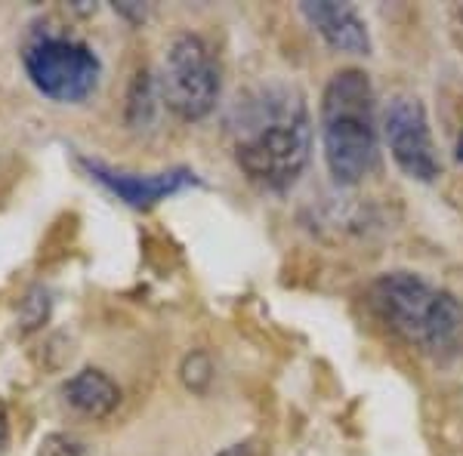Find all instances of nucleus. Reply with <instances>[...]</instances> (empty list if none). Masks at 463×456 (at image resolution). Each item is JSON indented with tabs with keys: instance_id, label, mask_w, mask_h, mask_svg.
Listing matches in <instances>:
<instances>
[{
	"instance_id": "6e6552de",
	"label": "nucleus",
	"mask_w": 463,
	"mask_h": 456,
	"mask_svg": "<svg viewBox=\"0 0 463 456\" xmlns=\"http://www.w3.org/2000/svg\"><path fill=\"white\" fill-rule=\"evenodd\" d=\"M300 13H303V19L325 37V43L331 50L349 53V56H371L368 25L358 16L355 6L318 0V4H300Z\"/></svg>"
},
{
	"instance_id": "39448f33",
	"label": "nucleus",
	"mask_w": 463,
	"mask_h": 456,
	"mask_svg": "<svg viewBox=\"0 0 463 456\" xmlns=\"http://www.w3.org/2000/svg\"><path fill=\"white\" fill-rule=\"evenodd\" d=\"M25 71L47 99L84 102L99 84L102 65L87 43L69 37H41L28 43Z\"/></svg>"
},
{
	"instance_id": "1a4fd4ad",
	"label": "nucleus",
	"mask_w": 463,
	"mask_h": 456,
	"mask_svg": "<svg viewBox=\"0 0 463 456\" xmlns=\"http://www.w3.org/2000/svg\"><path fill=\"white\" fill-rule=\"evenodd\" d=\"M65 401L71 404L74 410H80L84 416H93V420H102L111 410L121 404V388L115 386V379L102 370H80L65 383Z\"/></svg>"
},
{
	"instance_id": "9b49d317",
	"label": "nucleus",
	"mask_w": 463,
	"mask_h": 456,
	"mask_svg": "<svg viewBox=\"0 0 463 456\" xmlns=\"http://www.w3.org/2000/svg\"><path fill=\"white\" fill-rule=\"evenodd\" d=\"M37 456H84V451H80V444L74 438L53 432V435H47V438L41 441V447H37Z\"/></svg>"
},
{
	"instance_id": "f257e3e1",
	"label": "nucleus",
	"mask_w": 463,
	"mask_h": 456,
	"mask_svg": "<svg viewBox=\"0 0 463 456\" xmlns=\"http://www.w3.org/2000/svg\"><path fill=\"white\" fill-rule=\"evenodd\" d=\"M235 161L263 189L285 191L312 154V117L306 96L285 80L250 87L229 115Z\"/></svg>"
},
{
	"instance_id": "9d476101",
	"label": "nucleus",
	"mask_w": 463,
	"mask_h": 456,
	"mask_svg": "<svg viewBox=\"0 0 463 456\" xmlns=\"http://www.w3.org/2000/svg\"><path fill=\"white\" fill-rule=\"evenodd\" d=\"M211 361H207V355H201V351H195V355L185 358L183 364V383L192 388V392H204L207 383H211Z\"/></svg>"
},
{
	"instance_id": "423d86ee",
	"label": "nucleus",
	"mask_w": 463,
	"mask_h": 456,
	"mask_svg": "<svg viewBox=\"0 0 463 456\" xmlns=\"http://www.w3.org/2000/svg\"><path fill=\"white\" fill-rule=\"evenodd\" d=\"M383 139L390 145L392 161L399 170L417 182H432L442 173V161L436 154V142H432L427 108L417 96L395 93L383 108Z\"/></svg>"
},
{
	"instance_id": "7ed1b4c3",
	"label": "nucleus",
	"mask_w": 463,
	"mask_h": 456,
	"mask_svg": "<svg viewBox=\"0 0 463 456\" xmlns=\"http://www.w3.org/2000/svg\"><path fill=\"white\" fill-rule=\"evenodd\" d=\"M374 315L432 358H448L460 346L463 309L448 290L432 287L420 275L390 272L380 275L368 290Z\"/></svg>"
},
{
	"instance_id": "4468645a",
	"label": "nucleus",
	"mask_w": 463,
	"mask_h": 456,
	"mask_svg": "<svg viewBox=\"0 0 463 456\" xmlns=\"http://www.w3.org/2000/svg\"><path fill=\"white\" fill-rule=\"evenodd\" d=\"M458 161H463V136H460V142H458Z\"/></svg>"
},
{
	"instance_id": "0eeeda50",
	"label": "nucleus",
	"mask_w": 463,
	"mask_h": 456,
	"mask_svg": "<svg viewBox=\"0 0 463 456\" xmlns=\"http://www.w3.org/2000/svg\"><path fill=\"white\" fill-rule=\"evenodd\" d=\"M84 167L90 170V176H93L96 182H102L111 194H118L124 204L137 207V210H148V207L161 204L170 194H179V191L192 189V185H198V176L185 167L164 170V173H148V176L109 170V167H102L99 161H84Z\"/></svg>"
},
{
	"instance_id": "20e7f679",
	"label": "nucleus",
	"mask_w": 463,
	"mask_h": 456,
	"mask_svg": "<svg viewBox=\"0 0 463 456\" xmlns=\"http://www.w3.org/2000/svg\"><path fill=\"white\" fill-rule=\"evenodd\" d=\"M161 99L183 121L207 117L220 99V65L198 34H176L161 62Z\"/></svg>"
},
{
	"instance_id": "f8f14e48",
	"label": "nucleus",
	"mask_w": 463,
	"mask_h": 456,
	"mask_svg": "<svg viewBox=\"0 0 463 456\" xmlns=\"http://www.w3.org/2000/svg\"><path fill=\"white\" fill-rule=\"evenodd\" d=\"M6 438H10V425H6V407L0 404V451H4Z\"/></svg>"
},
{
	"instance_id": "f03ea898",
	"label": "nucleus",
	"mask_w": 463,
	"mask_h": 456,
	"mask_svg": "<svg viewBox=\"0 0 463 456\" xmlns=\"http://www.w3.org/2000/svg\"><path fill=\"white\" fill-rule=\"evenodd\" d=\"M368 74L343 69L321 96L325 163L340 185L362 182L377 167V106Z\"/></svg>"
},
{
	"instance_id": "ddd939ff",
	"label": "nucleus",
	"mask_w": 463,
	"mask_h": 456,
	"mask_svg": "<svg viewBox=\"0 0 463 456\" xmlns=\"http://www.w3.org/2000/svg\"><path fill=\"white\" fill-rule=\"evenodd\" d=\"M216 456H253V453H250V444H232Z\"/></svg>"
}]
</instances>
